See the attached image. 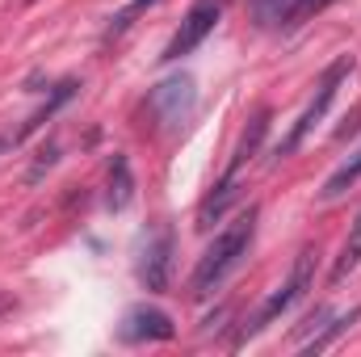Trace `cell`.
I'll list each match as a JSON object with an SVG mask.
<instances>
[{
  "label": "cell",
  "mask_w": 361,
  "mask_h": 357,
  "mask_svg": "<svg viewBox=\"0 0 361 357\" xmlns=\"http://www.w3.org/2000/svg\"><path fill=\"white\" fill-rule=\"evenodd\" d=\"M257 219H261V206H248V210H240V214L210 240V248L197 257L193 277H189V294H193V298H210V294L240 269V261L248 257V248H252V240H257Z\"/></svg>",
  "instance_id": "cell-1"
},
{
  "label": "cell",
  "mask_w": 361,
  "mask_h": 357,
  "mask_svg": "<svg viewBox=\"0 0 361 357\" xmlns=\"http://www.w3.org/2000/svg\"><path fill=\"white\" fill-rule=\"evenodd\" d=\"M265 131H269V109H257L252 114V122L244 126V135H240V143H235V152H231V164H227V173L214 181V189L202 198V206H197V227L206 231L214 219H223L227 214V206L240 198V185H244V169L257 160V152H261V143H265Z\"/></svg>",
  "instance_id": "cell-2"
},
{
  "label": "cell",
  "mask_w": 361,
  "mask_h": 357,
  "mask_svg": "<svg viewBox=\"0 0 361 357\" xmlns=\"http://www.w3.org/2000/svg\"><path fill=\"white\" fill-rule=\"evenodd\" d=\"M349 72H353V55H336L328 68H324V76H319V85H315V92H311V101L302 105V114L290 122V131L281 135V143H277V160H286V156H294L311 135H315V126L328 118V109H332V101H336V92H341V85L349 80Z\"/></svg>",
  "instance_id": "cell-3"
},
{
  "label": "cell",
  "mask_w": 361,
  "mask_h": 357,
  "mask_svg": "<svg viewBox=\"0 0 361 357\" xmlns=\"http://www.w3.org/2000/svg\"><path fill=\"white\" fill-rule=\"evenodd\" d=\"M315 257H319L315 248H302V253L294 257V265H290V277H286V282H281V286L273 290L269 298H265V303H261V307L252 311V320L244 324L240 341H248V337L265 332L269 324H277V320H281L286 311H294V307H298V303L307 298V290L315 286Z\"/></svg>",
  "instance_id": "cell-4"
},
{
  "label": "cell",
  "mask_w": 361,
  "mask_h": 357,
  "mask_svg": "<svg viewBox=\"0 0 361 357\" xmlns=\"http://www.w3.org/2000/svg\"><path fill=\"white\" fill-rule=\"evenodd\" d=\"M223 8H227V0H193L189 4V13L180 17L177 34L169 38V47H164V63H177L180 55H189V51H197L202 42H206V34L219 25V17H223Z\"/></svg>",
  "instance_id": "cell-5"
},
{
  "label": "cell",
  "mask_w": 361,
  "mask_h": 357,
  "mask_svg": "<svg viewBox=\"0 0 361 357\" xmlns=\"http://www.w3.org/2000/svg\"><path fill=\"white\" fill-rule=\"evenodd\" d=\"M147 105H152V114H156V122L160 126H180V122H189V114H193V105H197V85H193V76H164L156 89L147 92Z\"/></svg>",
  "instance_id": "cell-6"
},
{
  "label": "cell",
  "mask_w": 361,
  "mask_h": 357,
  "mask_svg": "<svg viewBox=\"0 0 361 357\" xmlns=\"http://www.w3.org/2000/svg\"><path fill=\"white\" fill-rule=\"evenodd\" d=\"M169 277H173V227L160 223L147 244H143V257H139V282L143 290L152 294H164L169 290Z\"/></svg>",
  "instance_id": "cell-7"
},
{
  "label": "cell",
  "mask_w": 361,
  "mask_h": 357,
  "mask_svg": "<svg viewBox=\"0 0 361 357\" xmlns=\"http://www.w3.org/2000/svg\"><path fill=\"white\" fill-rule=\"evenodd\" d=\"M118 337H122L126 345H143V341H173V337H177V324H173L160 307L139 303V307H130V311L122 315Z\"/></svg>",
  "instance_id": "cell-8"
},
{
  "label": "cell",
  "mask_w": 361,
  "mask_h": 357,
  "mask_svg": "<svg viewBox=\"0 0 361 357\" xmlns=\"http://www.w3.org/2000/svg\"><path fill=\"white\" fill-rule=\"evenodd\" d=\"M357 320H361V303L357 307H349V311H341V315H332V320H328V311H324V324L315 328V337L302 341V353H324V349H332V345L357 324Z\"/></svg>",
  "instance_id": "cell-9"
},
{
  "label": "cell",
  "mask_w": 361,
  "mask_h": 357,
  "mask_svg": "<svg viewBox=\"0 0 361 357\" xmlns=\"http://www.w3.org/2000/svg\"><path fill=\"white\" fill-rule=\"evenodd\" d=\"M130 202H135V173H130V160H126L122 152H114V160H109V189H105V206H109L114 214H122Z\"/></svg>",
  "instance_id": "cell-10"
},
{
  "label": "cell",
  "mask_w": 361,
  "mask_h": 357,
  "mask_svg": "<svg viewBox=\"0 0 361 357\" xmlns=\"http://www.w3.org/2000/svg\"><path fill=\"white\" fill-rule=\"evenodd\" d=\"M357 181H361V143L349 152V160H345V164H341V169H336L328 181H324L319 198H324V202H336V198H345V193H349Z\"/></svg>",
  "instance_id": "cell-11"
},
{
  "label": "cell",
  "mask_w": 361,
  "mask_h": 357,
  "mask_svg": "<svg viewBox=\"0 0 361 357\" xmlns=\"http://www.w3.org/2000/svg\"><path fill=\"white\" fill-rule=\"evenodd\" d=\"M357 265H361V210H357V219L349 223V236H345V244H341V257H336V265H332V273H328V282L341 286Z\"/></svg>",
  "instance_id": "cell-12"
},
{
  "label": "cell",
  "mask_w": 361,
  "mask_h": 357,
  "mask_svg": "<svg viewBox=\"0 0 361 357\" xmlns=\"http://www.w3.org/2000/svg\"><path fill=\"white\" fill-rule=\"evenodd\" d=\"M328 4H336V0H290L277 25H281V30H298L302 21H311V17H315V13H324Z\"/></svg>",
  "instance_id": "cell-13"
},
{
  "label": "cell",
  "mask_w": 361,
  "mask_h": 357,
  "mask_svg": "<svg viewBox=\"0 0 361 357\" xmlns=\"http://www.w3.org/2000/svg\"><path fill=\"white\" fill-rule=\"evenodd\" d=\"M156 4H164V0H130L126 8H118L114 13V21H109V30H105V38H122L130 25H135V17H143L147 8H156Z\"/></svg>",
  "instance_id": "cell-14"
},
{
  "label": "cell",
  "mask_w": 361,
  "mask_h": 357,
  "mask_svg": "<svg viewBox=\"0 0 361 357\" xmlns=\"http://www.w3.org/2000/svg\"><path fill=\"white\" fill-rule=\"evenodd\" d=\"M55 160H59V147L55 143H47L42 152H38V160H34V169H30V181H38L47 169H55Z\"/></svg>",
  "instance_id": "cell-15"
},
{
  "label": "cell",
  "mask_w": 361,
  "mask_h": 357,
  "mask_svg": "<svg viewBox=\"0 0 361 357\" xmlns=\"http://www.w3.org/2000/svg\"><path fill=\"white\" fill-rule=\"evenodd\" d=\"M13 147H21V143H17V135H13V131H0V156H8Z\"/></svg>",
  "instance_id": "cell-16"
},
{
  "label": "cell",
  "mask_w": 361,
  "mask_h": 357,
  "mask_svg": "<svg viewBox=\"0 0 361 357\" xmlns=\"http://www.w3.org/2000/svg\"><path fill=\"white\" fill-rule=\"evenodd\" d=\"M13 311H17V298L0 290V320H4V315H13Z\"/></svg>",
  "instance_id": "cell-17"
}]
</instances>
